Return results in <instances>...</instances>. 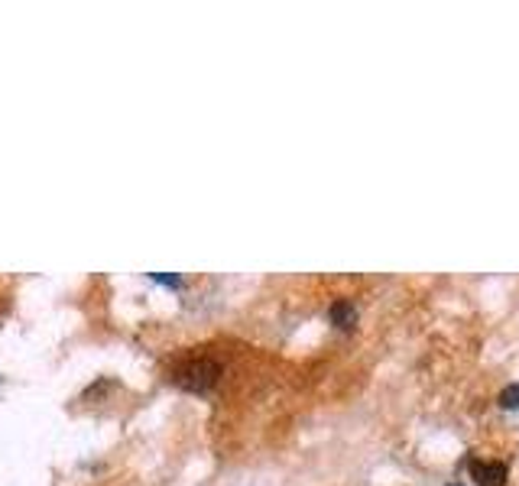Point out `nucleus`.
I'll use <instances>...</instances> for the list:
<instances>
[{"label": "nucleus", "instance_id": "obj_5", "mask_svg": "<svg viewBox=\"0 0 519 486\" xmlns=\"http://www.w3.org/2000/svg\"><path fill=\"white\" fill-rule=\"evenodd\" d=\"M156 282H162V286H172V289H176V286H182L179 276H162V273H156Z\"/></svg>", "mask_w": 519, "mask_h": 486}, {"label": "nucleus", "instance_id": "obj_6", "mask_svg": "<svg viewBox=\"0 0 519 486\" xmlns=\"http://www.w3.org/2000/svg\"><path fill=\"white\" fill-rule=\"evenodd\" d=\"M448 486H464V483H448Z\"/></svg>", "mask_w": 519, "mask_h": 486}, {"label": "nucleus", "instance_id": "obj_3", "mask_svg": "<svg viewBox=\"0 0 519 486\" xmlns=\"http://www.w3.org/2000/svg\"><path fill=\"white\" fill-rule=\"evenodd\" d=\"M328 315H332V321L338 324V328H344V331L358 324V308H354V302H348V299H338V302H334Z\"/></svg>", "mask_w": 519, "mask_h": 486}, {"label": "nucleus", "instance_id": "obj_4", "mask_svg": "<svg viewBox=\"0 0 519 486\" xmlns=\"http://www.w3.org/2000/svg\"><path fill=\"white\" fill-rule=\"evenodd\" d=\"M500 405H503V409H513V412L519 409V383H510L506 389H503V393H500Z\"/></svg>", "mask_w": 519, "mask_h": 486}, {"label": "nucleus", "instance_id": "obj_1", "mask_svg": "<svg viewBox=\"0 0 519 486\" xmlns=\"http://www.w3.org/2000/svg\"><path fill=\"white\" fill-rule=\"evenodd\" d=\"M218 373H221V367H218L214 360H192V363L182 370L179 383L186 386V389H192V393H204V389H212V386L218 383Z\"/></svg>", "mask_w": 519, "mask_h": 486}, {"label": "nucleus", "instance_id": "obj_2", "mask_svg": "<svg viewBox=\"0 0 519 486\" xmlns=\"http://www.w3.org/2000/svg\"><path fill=\"white\" fill-rule=\"evenodd\" d=\"M468 470H471V477L477 480V486H506V464H500V461H471L468 464Z\"/></svg>", "mask_w": 519, "mask_h": 486}]
</instances>
